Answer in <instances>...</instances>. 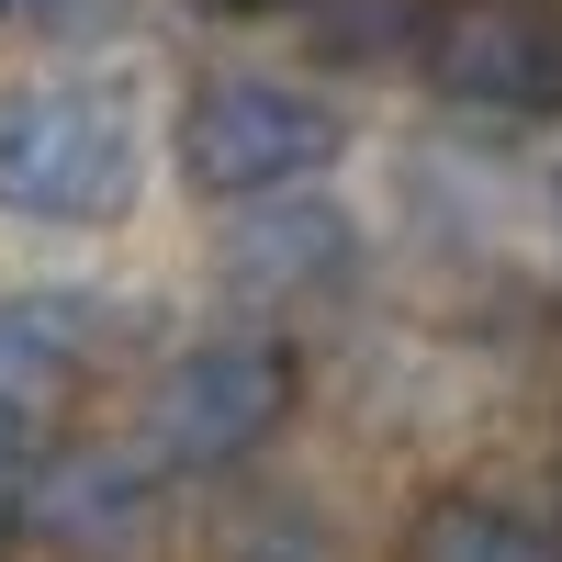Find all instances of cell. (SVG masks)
<instances>
[{"label":"cell","mask_w":562,"mask_h":562,"mask_svg":"<svg viewBox=\"0 0 562 562\" xmlns=\"http://www.w3.org/2000/svg\"><path fill=\"white\" fill-rule=\"evenodd\" d=\"M124 203H135V113L102 79H12L0 90V214L113 225Z\"/></svg>","instance_id":"obj_1"},{"label":"cell","mask_w":562,"mask_h":562,"mask_svg":"<svg viewBox=\"0 0 562 562\" xmlns=\"http://www.w3.org/2000/svg\"><path fill=\"white\" fill-rule=\"evenodd\" d=\"M349 270V214L326 203H293V214H259L237 237V281H259V293H315V281Z\"/></svg>","instance_id":"obj_8"},{"label":"cell","mask_w":562,"mask_h":562,"mask_svg":"<svg viewBox=\"0 0 562 562\" xmlns=\"http://www.w3.org/2000/svg\"><path fill=\"white\" fill-rule=\"evenodd\" d=\"M203 12H281V0H203Z\"/></svg>","instance_id":"obj_11"},{"label":"cell","mask_w":562,"mask_h":562,"mask_svg":"<svg viewBox=\"0 0 562 562\" xmlns=\"http://www.w3.org/2000/svg\"><path fill=\"white\" fill-rule=\"evenodd\" d=\"M23 461V394H0V473Z\"/></svg>","instance_id":"obj_9"},{"label":"cell","mask_w":562,"mask_h":562,"mask_svg":"<svg viewBox=\"0 0 562 562\" xmlns=\"http://www.w3.org/2000/svg\"><path fill=\"white\" fill-rule=\"evenodd\" d=\"M102 304L90 293H0V394H68L90 349H102V326H90Z\"/></svg>","instance_id":"obj_6"},{"label":"cell","mask_w":562,"mask_h":562,"mask_svg":"<svg viewBox=\"0 0 562 562\" xmlns=\"http://www.w3.org/2000/svg\"><path fill=\"white\" fill-rule=\"evenodd\" d=\"M428 79L461 113L529 124L562 102V23H540L529 0H461V12L428 34Z\"/></svg>","instance_id":"obj_4"},{"label":"cell","mask_w":562,"mask_h":562,"mask_svg":"<svg viewBox=\"0 0 562 562\" xmlns=\"http://www.w3.org/2000/svg\"><path fill=\"white\" fill-rule=\"evenodd\" d=\"M23 518H34V540L113 562V551H135L158 529V484H147L135 450H57L34 473V495H23Z\"/></svg>","instance_id":"obj_5"},{"label":"cell","mask_w":562,"mask_h":562,"mask_svg":"<svg viewBox=\"0 0 562 562\" xmlns=\"http://www.w3.org/2000/svg\"><path fill=\"white\" fill-rule=\"evenodd\" d=\"M338 158V113L315 90L270 79V68H214L192 79L180 102V180L203 203H259V192H293Z\"/></svg>","instance_id":"obj_3"},{"label":"cell","mask_w":562,"mask_h":562,"mask_svg":"<svg viewBox=\"0 0 562 562\" xmlns=\"http://www.w3.org/2000/svg\"><path fill=\"white\" fill-rule=\"evenodd\" d=\"M551 214H562V192H551Z\"/></svg>","instance_id":"obj_12"},{"label":"cell","mask_w":562,"mask_h":562,"mask_svg":"<svg viewBox=\"0 0 562 562\" xmlns=\"http://www.w3.org/2000/svg\"><path fill=\"white\" fill-rule=\"evenodd\" d=\"M45 12H68V0H0V34H12V23H45Z\"/></svg>","instance_id":"obj_10"},{"label":"cell","mask_w":562,"mask_h":562,"mask_svg":"<svg viewBox=\"0 0 562 562\" xmlns=\"http://www.w3.org/2000/svg\"><path fill=\"white\" fill-rule=\"evenodd\" d=\"M304 405V360L259 338V326H225V338H192L158 394H147V439L158 461H180V473H237L248 450H270L281 428H293Z\"/></svg>","instance_id":"obj_2"},{"label":"cell","mask_w":562,"mask_h":562,"mask_svg":"<svg viewBox=\"0 0 562 562\" xmlns=\"http://www.w3.org/2000/svg\"><path fill=\"white\" fill-rule=\"evenodd\" d=\"M405 562H562V540L506 495H439L405 529Z\"/></svg>","instance_id":"obj_7"}]
</instances>
